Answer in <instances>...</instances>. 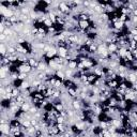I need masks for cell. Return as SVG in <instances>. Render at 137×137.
<instances>
[{
	"label": "cell",
	"instance_id": "cell-1",
	"mask_svg": "<svg viewBox=\"0 0 137 137\" xmlns=\"http://www.w3.org/2000/svg\"><path fill=\"white\" fill-rule=\"evenodd\" d=\"M17 71H19V73H26V74H30L32 72V68L29 66L28 63H24V64H21L18 67Z\"/></svg>",
	"mask_w": 137,
	"mask_h": 137
},
{
	"label": "cell",
	"instance_id": "cell-2",
	"mask_svg": "<svg viewBox=\"0 0 137 137\" xmlns=\"http://www.w3.org/2000/svg\"><path fill=\"white\" fill-rule=\"evenodd\" d=\"M0 131L3 135H11V125L10 123H5V124L0 125Z\"/></svg>",
	"mask_w": 137,
	"mask_h": 137
},
{
	"label": "cell",
	"instance_id": "cell-3",
	"mask_svg": "<svg viewBox=\"0 0 137 137\" xmlns=\"http://www.w3.org/2000/svg\"><path fill=\"white\" fill-rule=\"evenodd\" d=\"M69 54V49L67 47H58V57L66 59Z\"/></svg>",
	"mask_w": 137,
	"mask_h": 137
},
{
	"label": "cell",
	"instance_id": "cell-4",
	"mask_svg": "<svg viewBox=\"0 0 137 137\" xmlns=\"http://www.w3.org/2000/svg\"><path fill=\"white\" fill-rule=\"evenodd\" d=\"M78 27H79L81 30L87 31L90 27V22L89 21H79L78 22Z\"/></svg>",
	"mask_w": 137,
	"mask_h": 137
},
{
	"label": "cell",
	"instance_id": "cell-5",
	"mask_svg": "<svg viewBox=\"0 0 137 137\" xmlns=\"http://www.w3.org/2000/svg\"><path fill=\"white\" fill-rule=\"evenodd\" d=\"M118 49H119V46H118V44H116V43H110L107 46V50L109 51V54H115L118 51Z\"/></svg>",
	"mask_w": 137,
	"mask_h": 137
},
{
	"label": "cell",
	"instance_id": "cell-6",
	"mask_svg": "<svg viewBox=\"0 0 137 137\" xmlns=\"http://www.w3.org/2000/svg\"><path fill=\"white\" fill-rule=\"evenodd\" d=\"M47 68H48V66L44 62V60H41L40 62H39V64H38V67H36L35 70L38 72H45V71L47 70Z\"/></svg>",
	"mask_w": 137,
	"mask_h": 137
},
{
	"label": "cell",
	"instance_id": "cell-7",
	"mask_svg": "<svg viewBox=\"0 0 137 137\" xmlns=\"http://www.w3.org/2000/svg\"><path fill=\"white\" fill-rule=\"evenodd\" d=\"M118 103H119V101L117 100V97L112 96L110 99H108V106L109 107H117L118 106Z\"/></svg>",
	"mask_w": 137,
	"mask_h": 137
},
{
	"label": "cell",
	"instance_id": "cell-8",
	"mask_svg": "<svg viewBox=\"0 0 137 137\" xmlns=\"http://www.w3.org/2000/svg\"><path fill=\"white\" fill-rule=\"evenodd\" d=\"M39 62L40 61H39L38 59H35V58H29V60H28V64L32 69H36Z\"/></svg>",
	"mask_w": 137,
	"mask_h": 137
},
{
	"label": "cell",
	"instance_id": "cell-9",
	"mask_svg": "<svg viewBox=\"0 0 137 137\" xmlns=\"http://www.w3.org/2000/svg\"><path fill=\"white\" fill-rule=\"evenodd\" d=\"M30 87H31V84L28 80H24L21 83V85H19V89L21 90H28Z\"/></svg>",
	"mask_w": 137,
	"mask_h": 137
},
{
	"label": "cell",
	"instance_id": "cell-10",
	"mask_svg": "<svg viewBox=\"0 0 137 137\" xmlns=\"http://www.w3.org/2000/svg\"><path fill=\"white\" fill-rule=\"evenodd\" d=\"M107 86L110 88V89H117V88H118L119 87V83H118V80H110V81H108L107 83Z\"/></svg>",
	"mask_w": 137,
	"mask_h": 137
},
{
	"label": "cell",
	"instance_id": "cell-11",
	"mask_svg": "<svg viewBox=\"0 0 137 137\" xmlns=\"http://www.w3.org/2000/svg\"><path fill=\"white\" fill-rule=\"evenodd\" d=\"M54 108L57 110V112H59V113H61L62 110L66 109V108H64V105H63L62 102H60V103H54Z\"/></svg>",
	"mask_w": 137,
	"mask_h": 137
},
{
	"label": "cell",
	"instance_id": "cell-12",
	"mask_svg": "<svg viewBox=\"0 0 137 137\" xmlns=\"http://www.w3.org/2000/svg\"><path fill=\"white\" fill-rule=\"evenodd\" d=\"M0 53H1V57H4L8 53V46L4 44V43H1L0 44Z\"/></svg>",
	"mask_w": 137,
	"mask_h": 137
},
{
	"label": "cell",
	"instance_id": "cell-13",
	"mask_svg": "<svg viewBox=\"0 0 137 137\" xmlns=\"http://www.w3.org/2000/svg\"><path fill=\"white\" fill-rule=\"evenodd\" d=\"M117 53H118L120 58H123V57H125V55L127 53V48L126 47H119V49H118Z\"/></svg>",
	"mask_w": 137,
	"mask_h": 137
},
{
	"label": "cell",
	"instance_id": "cell-14",
	"mask_svg": "<svg viewBox=\"0 0 137 137\" xmlns=\"http://www.w3.org/2000/svg\"><path fill=\"white\" fill-rule=\"evenodd\" d=\"M77 64H78V63H77L76 60H71V61L69 62V64H68V69L75 71V70L77 69Z\"/></svg>",
	"mask_w": 137,
	"mask_h": 137
},
{
	"label": "cell",
	"instance_id": "cell-15",
	"mask_svg": "<svg viewBox=\"0 0 137 137\" xmlns=\"http://www.w3.org/2000/svg\"><path fill=\"white\" fill-rule=\"evenodd\" d=\"M99 125L102 130H104V129H108V126H109V123H108V121L107 120H100V122H99Z\"/></svg>",
	"mask_w": 137,
	"mask_h": 137
},
{
	"label": "cell",
	"instance_id": "cell-16",
	"mask_svg": "<svg viewBox=\"0 0 137 137\" xmlns=\"http://www.w3.org/2000/svg\"><path fill=\"white\" fill-rule=\"evenodd\" d=\"M56 77H59V79H61L62 81L67 78L64 71H57V72H56Z\"/></svg>",
	"mask_w": 137,
	"mask_h": 137
},
{
	"label": "cell",
	"instance_id": "cell-17",
	"mask_svg": "<svg viewBox=\"0 0 137 137\" xmlns=\"http://www.w3.org/2000/svg\"><path fill=\"white\" fill-rule=\"evenodd\" d=\"M66 122H67V118H64V117H62V116H59L56 119L57 124H66Z\"/></svg>",
	"mask_w": 137,
	"mask_h": 137
},
{
	"label": "cell",
	"instance_id": "cell-18",
	"mask_svg": "<svg viewBox=\"0 0 137 137\" xmlns=\"http://www.w3.org/2000/svg\"><path fill=\"white\" fill-rule=\"evenodd\" d=\"M88 75V83L89 84H94V81L96 80V76L93 74V73H91V74H87Z\"/></svg>",
	"mask_w": 137,
	"mask_h": 137
},
{
	"label": "cell",
	"instance_id": "cell-19",
	"mask_svg": "<svg viewBox=\"0 0 137 137\" xmlns=\"http://www.w3.org/2000/svg\"><path fill=\"white\" fill-rule=\"evenodd\" d=\"M118 107L122 110V109H125L126 107H127V103H126V101L125 100H121V101H119V103H118Z\"/></svg>",
	"mask_w": 137,
	"mask_h": 137
},
{
	"label": "cell",
	"instance_id": "cell-20",
	"mask_svg": "<svg viewBox=\"0 0 137 137\" xmlns=\"http://www.w3.org/2000/svg\"><path fill=\"white\" fill-rule=\"evenodd\" d=\"M78 18H79V21H89L90 16L86 13H80V14H78Z\"/></svg>",
	"mask_w": 137,
	"mask_h": 137
},
{
	"label": "cell",
	"instance_id": "cell-21",
	"mask_svg": "<svg viewBox=\"0 0 137 137\" xmlns=\"http://www.w3.org/2000/svg\"><path fill=\"white\" fill-rule=\"evenodd\" d=\"M124 27V23H122V22H118V23H115L114 24V28L117 29V30H122V28Z\"/></svg>",
	"mask_w": 137,
	"mask_h": 137
},
{
	"label": "cell",
	"instance_id": "cell-22",
	"mask_svg": "<svg viewBox=\"0 0 137 137\" xmlns=\"http://www.w3.org/2000/svg\"><path fill=\"white\" fill-rule=\"evenodd\" d=\"M43 24H44V26H45V27H46L47 29L50 28V27H53V25H54V23L51 22V19H49V18H46V19H45Z\"/></svg>",
	"mask_w": 137,
	"mask_h": 137
},
{
	"label": "cell",
	"instance_id": "cell-23",
	"mask_svg": "<svg viewBox=\"0 0 137 137\" xmlns=\"http://www.w3.org/2000/svg\"><path fill=\"white\" fill-rule=\"evenodd\" d=\"M27 78H28V74H26V73H18V79L19 80H27Z\"/></svg>",
	"mask_w": 137,
	"mask_h": 137
},
{
	"label": "cell",
	"instance_id": "cell-24",
	"mask_svg": "<svg viewBox=\"0 0 137 137\" xmlns=\"http://www.w3.org/2000/svg\"><path fill=\"white\" fill-rule=\"evenodd\" d=\"M47 66H48V68H50V69H55L56 66H57V63L55 62L54 59H49L48 62H47Z\"/></svg>",
	"mask_w": 137,
	"mask_h": 137
},
{
	"label": "cell",
	"instance_id": "cell-25",
	"mask_svg": "<svg viewBox=\"0 0 137 137\" xmlns=\"http://www.w3.org/2000/svg\"><path fill=\"white\" fill-rule=\"evenodd\" d=\"M6 75H8V73H5L4 71H2V70H0V78H1V80H3V79H6Z\"/></svg>",
	"mask_w": 137,
	"mask_h": 137
},
{
	"label": "cell",
	"instance_id": "cell-26",
	"mask_svg": "<svg viewBox=\"0 0 137 137\" xmlns=\"http://www.w3.org/2000/svg\"><path fill=\"white\" fill-rule=\"evenodd\" d=\"M0 40H1V41L3 42L4 40H8V36H6L5 34H3V33H2V34H0Z\"/></svg>",
	"mask_w": 137,
	"mask_h": 137
},
{
	"label": "cell",
	"instance_id": "cell-27",
	"mask_svg": "<svg viewBox=\"0 0 137 137\" xmlns=\"http://www.w3.org/2000/svg\"><path fill=\"white\" fill-rule=\"evenodd\" d=\"M132 14H133L132 16H136V17H137V9H135V10L132 12Z\"/></svg>",
	"mask_w": 137,
	"mask_h": 137
},
{
	"label": "cell",
	"instance_id": "cell-28",
	"mask_svg": "<svg viewBox=\"0 0 137 137\" xmlns=\"http://www.w3.org/2000/svg\"><path fill=\"white\" fill-rule=\"evenodd\" d=\"M132 89H134V90H135V91H137V83H136V84H134V85H133V87H132Z\"/></svg>",
	"mask_w": 137,
	"mask_h": 137
}]
</instances>
